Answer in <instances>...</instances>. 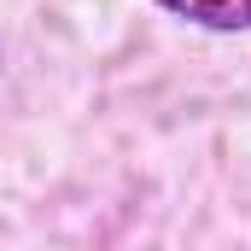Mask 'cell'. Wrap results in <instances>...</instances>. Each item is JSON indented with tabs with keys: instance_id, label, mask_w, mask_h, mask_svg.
I'll return each mask as SVG.
<instances>
[{
	"instance_id": "obj_1",
	"label": "cell",
	"mask_w": 251,
	"mask_h": 251,
	"mask_svg": "<svg viewBox=\"0 0 251 251\" xmlns=\"http://www.w3.org/2000/svg\"><path fill=\"white\" fill-rule=\"evenodd\" d=\"M152 6L187 18V24H199V29H222V35L251 29V0H152Z\"/></svg>"
}]
</instances>
